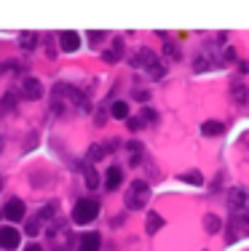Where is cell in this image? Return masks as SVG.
<instances>
[{"mask_svg":"<svg viewBox=\"0 0 249 251\" xmlns=\"http://www.w3.org/2000/svg\"><path fill=\"white\" fill-rule=\"evenodd\" d=\"M51 251H70L72 249V230L70 227H56L48 232Z\"/></svg>","mask_w":249,"mask_h":251,"instance_id":"cell-7","label":"cell"},{"mask_svg":"<svg viewBox=\"0 0 249 251\" xmlns=\"http://www.w3.org/2000/svg\"><path fill=\"white\" fill-rule=\"evenodd\" d=\"M180 182H188V185H204V176L201 171H185V174H180Z\"/></svg>","mask_w":249,"mask_h":251,"instance_id":"cell-23","label":"cell"},{"mask_svg":"<svg viewBox=\"0 0 249 251\" xmlns=\"http://www.w3.org/2000/svg\"><path fill=\"white\" fill-rule=\"evenodd\" d=\"M121 54H123V41H121V38H115L113 48H110V51H105V54H102V59H105L107 64H115V62L121 59Z\"/></svg>","mask_w":249,"mask_h":251,"instance_id":"cell-17","label":"cell"},{"mask_svg":"<svg viewBox=\"0 0 249 251\" xmlns=\"http://www.w3.org/2000/svg\"><path fill=\"white\" fill-rule=\"evenodd\" d=\"M65 105L75 107L78 112L89 110V102H86V96H83L81 91L72 88V85H67V83H59V85H54V94H51V107H54V112L59 115V112H65Z\"/></svg>","mask_w":249,"mask_h":251,"instance_id":"cell-1","label":"cell"},{"mask_svg":"<svg viewBox=\"0 0 249 251\" xmlns=\"http://www.w3.org/2000/svg\"><path fill=\"white\" fill-rule=\"evenodd\" d=\"M126 209L129 211H139V209H145L148 206V201H150V185L148 182H142V179H134L132 185H129V190H126Z\"/></svg>","mask_w":249,"mask_h":251,"instance_id":"cell-3","label":"cell"},{"mask_svg":"<svg viewBox=\"0 0 249 251\" xmlns=\"http://www.w3.org/2000/svg\"><path fill=\"white\" fill-rule=\"evenodd\" d=\"M121 182H123V171L121 168H118V166L107 168V174H105V187H107V190H115Z\"/></svg>","mask_w":249,"mask_h":251,"instance_id":"cell-15","label":"cell"},{"mask_svg":"<svg viewBox=\"0 0 249 251\" xmlns=\"http://www.w3.org/2000/svg\"><path fill=\"white\" fill-rule=\"evenodd\" d=\"M107 152H105V147L102 145H97V147H91V150H89V163H97L99 158H105Z\"/></svg>","mask_w":249,"mask_h":251,"instance_id":"cell-25","label":"cell"},{"mask_svg":"<svg viewBox=\"0 0 249 251\" xmlns=\"http://www.w3.org/2000/svg\"><path fill=\"white\" fill-rule=\"evenodd\" d=\"M0 249H19V232L14 227H0Z\"/></svg>","mask_w":249,"mask_h":251,"instance_id":"cell-12","label":"cell"},{"mask_svg":"<svg viewBox=\"0 0 249 251\" xmlns=\"http://www.w3.org/2000/svg\"><path fill=\"white\" fill-rule=\"evenodd\" d=\"M59 48L65 54H72V51L81 48V35L78 32H59Z\"/></svg>","mask_w":249,"mask_h":251,"instance_id":"cell-10","label":"cell"},{"mask_svg":"<svg viewBox=\"0 0 249 251\" xmlns=\"http://www.w3.org/2000/svg\"><path fill=\"white\" fill-rule=\"evenodd\" d=\"M142 121H139V118H129V128H132V131H139V128H142Z\"/></svg>","mask_w":249,"mask_h":251,"instance_id":"cell-30","label":"cell"},{"mask_svg":"<svg viewBox=\"0 0 249 251\" xmlns=\"http://www.w3.org/2000/svg\"><path fill=\"white\" fill-rule=\"evenodd\" d=\"M3 216L8 222H22L24 219V203H22L19 198H11V201L5 203V209H3Z\"/></svg>","mask_w":249,"mask_h":251,"instance_id":"cell-9","label":"cell"},{"mask_svg":"<svg viewBox=\"0 0 249 251\" xmlns=\"http://www.w3.org/2000/svg\"><path fill=\"white\" fill-rule=\"evenodd\" d=\"M105 35H107V32H89V43H91V45H99L102 41H105Z\"/></svg>","mask_w":249,"mask_h":251,"instance_id":"cell-27","label":"cell"},{"mask_svg":"<svg viewBox=\"0 0 249 251\" xmlns=\"http://www.w3.org/2000/svg\"><path fill=\"white\" fill-rule=\"evenodd\" d=\"M204 230H206L209 235L220 232V230H223V219H220L217 214H206V216H204Z\"/></svg>","mask_w":249,"mask_h":251,"instance_id":"cell-18","label":"cell"},{"mask_svg":"<svg viewBox=\"0 0 249 251\" xmlns=\"http://www.w3.org/2000/svg\"><path fill=\"white\" fill-rule=\"evenodd\" d=\"M38 232H41V219H32L27 225V235H38Z\"/></svg>","mask_w":249,"mask_h":251,"instance_id":"cell-28","label":"cell"},{"mask_svg":"<svg viewBox=\"0 0 249 251\" xmlns=\"http://www.w3.org/2000/svg\"><path fill=\"white\" fill-rule=\"evenodd\" d=\"M22 96H24V99H30V102L43 99V83L38 81V78L27 75L24 81H22Z\"/></svg>","mask_w":249,"mask_h":251,"instance_id":"cell-8","label":"cell"},{"mask_svg":"<svg viewBox=\"0 0 249 251\" xmlns=\"http://www.w3.org/2000/svg\"><path fill=\"white\" fill-rule=\"evenodd\" d=\"M126 150H129V166H139L145 158V150L139 142H126Z\"/></svg>","mask_w":249,"mask_h":251,"instance_id":"cell-14","label":"cell"},{"mask_svg":"<svg viewBox=\"0 0 249 251\" xmlns=\"http://www.w3.org/2000/svg\"><path fill=\"white\" fill-rule=\"evenodd\" d=\"M247 235H249V214H244V216L230 214L228 232H225V241H228V243H236L239 238H247Z\"/></svg>","mask_w":249,"mask_h":251,"instance_id":"cell-5","label":"cell"},{"mask_svg":"<svg viewBox=\"0 0 249 251\" xmlns=\"http://www.w3.org/2000/svg\"><path fill=\"white\" fill-rule=\"evenodd\" d=\"M132 67H134V70H148L153 81H161L163 72H166V70H163V64L158 62L156 51H150V48H139L137 54L132 56Z\"/></svg>","mask_w":249,"mask_h":251,"instance_id":"cell-2","label":"cell"},{"mask_svg":"<svg viewBox=\"0 0 249 251\" xmlns=\"http://www.w3.org/2000/svg\"><path fill=\"white\" fill-rule=\"evenodd\" d=\"M24 251H43V246H38V243H30V249H24Z\"/></svg>","mask_w":249,"mask_h":251,"instance_id":"cell-31","label":"cell"},{"mask_svg":"<svg viewBox=\"0 0 249 251\" xmlns=\"http://www.w3.org/2000/svg\"><path fill=\"white\" fill-rule=\"evenodd\" d=\"M161 227H163V216L156 214V211H150L148 219H145V232H148V235H156Z\"/></svg>","mask_w":249,"mask_h":251,"instance_id":"cell-16","label":"cell"},{"mask_svg":"<svg viewBox=\"0 0 249 251\" xmlns=\"http://www.w3.org/2000/svg\"><path fill=\"white\" fill-rule=\"evenodd\" d=\"M0 150H3V139H0Z\"/></svg>","mask_w":249,"mask_h":251,"instance_id":"cell-32","label":"cell"},{"mask_svg":"<svg viewBox=\"0 0 249 251\" xmlns=\"http://www.w3.org/2000/svg\"><path fill=\"white\" fill-rule=\"evenodd\" d=\"M139 121H142V123H156V121H158V112L150 110V107H145L142 115H139Z\"/></svg>","mask_w":249,"mask_h":251,"instance_id":"cell-26","label":"cell"},{"mask_svg":"<svg viewBox=\"0 0 249 251\" xmlns=\"http://www.w3.org/2000/svg\"><path fill=\"white\" fill-rule=\"evenodd\" d=\"M38 45V35L35 32H22L19 35V48L22 51H32Z\"/></svg>","mask_w":249,"mask_h":251,"instance_id":"cell-20","label":"cell"},{"mask_svg":"<svg viewBox=\"0 0 249 251\" xmlns=\"http://www.w3.org/2000/svg\"><path fill=\"white\" fill-rule=\"evenodd\" d=\"M163 54H166L172 62H180V48H177V45H174L172 41H166V43H163Z\"/></svg>","mask_w":249,"mask_h":251,"instance_id":"cell-24","label":"cell"},{"mask_svg":"<svg viewBox=\"0 0 249 251\" xmlns=\"http://www.w3.org/2000/svg\"><path fill=\"white\" fill-rule=\"evenodd\" d=\"M228 62H236V48H225V56H223V64H228Z\"/></svg>","mask_w":249,"mask_h":251,"instance_id":"cell-29","label":"cell"},{"mask_svg":"<svg viewBox=\"0 0 249 251\" xmlns=\"http://www.w3.org/2000/svg\"><path fill=\"white\" fill-rule=\"evenodd\" d=\"M223 131H225V126L220 123V121H206V123L201 126V134L204 136H220Z\"/></svg>","mask_w":249,"mask_h":251,"instance_id":"cell-19","label":"cell"},{"mask_svg":"<svg viewBox=\"0 0 249 251\" xmlns=\"http://www.w3.org/2000/svg\"><path fill=\"white\" fill-rule=\"evenodd\" d=\"M99 246H102L99 232H83L81 241H78V251H99Z\"/></svg>","mask_w":249,"mask_h":251,"instance_id":"cell-13","label":"cell"},{"mask_svg":"<svg viewBox=\"0 0 249 251\" xmlns=\"http://www.w3.org/2000/svg\"><path fill=\"white\" fill-rule=\"evenodd\" d=\"M228 206H230V214H236V216L249 214V190L233 187V190L228 192Z\"/></svg>","mask_w":249,"mask_h":251,"instance_id":"cell-6","label":"cell"},{"mask_svg":"<svg viewBox=\"0 0 249 251\" xmlns=\"http://www.w3.org/2000/svg\"><path fill=\"white\" fill-rule=\"evenodd\" d=\"M99 216V203L91 201V198H81V201L72 206V222L75 225H89Z\"/></svg>","mask_w":249,"mask_h":251,"instance_id":"cell-4","label":"cell"},{"mask_svg":"<svg viewBox=\"0 0 249 251\" xmlns=\"http://www.w3.org/2000/svg\"><path fill=\"white\" fill-rule=\"evenodd\" d=\"M110 112H113V118H118V121H126L129 118V105L126 102H115V105L110 107Z\"/></svg>","mask_w":249,"mask_h":251,"instance_id":"cell-22","label":"cell"},{"mask_svg":"<svg viewBox=\"0 0 249 251\" xmlns=\"http://www.w3.org/2000/svg\"><path fill=\"white\" fill-rule=\"evenodd\" d=\"M83 174H86V187H99V174H97V168H94V163H86L83 166Z\"/></svg>","mask_w":249,"mask_h":251,"instance_id":"cell-21","label":"cell"},{"mask_svg":"<svg viewBox=\"0 0 249 251\" xmlns=\"http://www.w3.org/2000/svg\"><path fill=\"white\" fill-rule=\"evenodd\" d=\"M230 96H233V102L239 107H249V85L236 81L233 85H230Z\"/></svg>","mask_w":249,"mask_h":251,"instance_id":"cell-11","label":"cell"}]
</instances>
